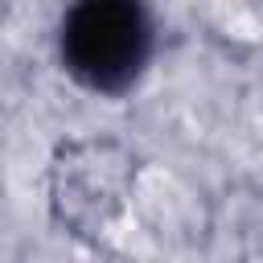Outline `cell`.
Here are the masks:
<instances>
[{"mask_svg": "<svg viewBox=\"0 0 263 263\" xmlns=\"http://www.w3.org/2000/svg\"><path fill=\"white\" fill-rule=\"evenodd\" d=\"M156 16L136 0H78L53 29L62 74L95 99L132 95L156 62Z\"/></svg>", "mask_w": 263, "mask_h": 263, "instance_id": "cell-1", "label": "cell"}, {"mask_svg": "<svg viewBox=\"0 0 263 263\" xmlns=\"http://www.w3.org/2000/svg\"><path fill=\"white\" fill-rule=\"evenodd\" d=\"M136 156L127 144L107 136H86L62 144L49 168V201L58 222L70 234L99 238L115 226V218L127 210V197L136 189Z\"/></svg>", "mask_w": 263, "mask_h": 263, "instance_id": "cell-2", "label": "cell"}]
</instances>
